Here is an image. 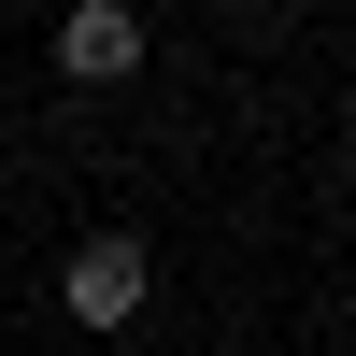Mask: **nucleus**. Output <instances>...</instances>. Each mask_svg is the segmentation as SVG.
Listing matches in <instances>:
<instances>
[{
  "label": "nucleus",
  "mask_w": 356,
  "mask_h": 356,
  "mask_svg": "<svg viewBox=\"0 0 356 356\" xmlns=\"http://www.w3.org/2000/svg\"><path fill=\"white\" fill-rule=\"evenodd\" d=\"M143 300H157V257H143L129 228H100V243H72V257H57V314H72V328H100V342H114Z\"/></svg>",
  "instance_id": "nucleus-1"
},
{
  "label": "nucleus",
  "mask_w": 356,
  "mask_h": 356,
  "mask_svg": "<svg viewBox=\"0 0 356 356\" xmlns=\"http://www.w3.org/2000/svg\"><path fill=\"white\" fill-rule=\"evenodd\" d=\"M57 72L72 86H129L143 72V15L129 0H72V15H57Z\"/></svg>",
  "instance_id": "nucleus-2"
},
{
  "label": "nucleus",
  "mask_w": 356,
  "mask_h": 356,
  "mask_svg": "<svg viewBox=\"0 0 356 356\" xmlns=\"http://www.w3.org/2000/svg\"><path fill=\"white\" fill-rule=\"evenodd\" d=\"M228 15H300V0H228Z\"/></svg>",
  "instance_id": "nucleus-3"
}]
</instances>
